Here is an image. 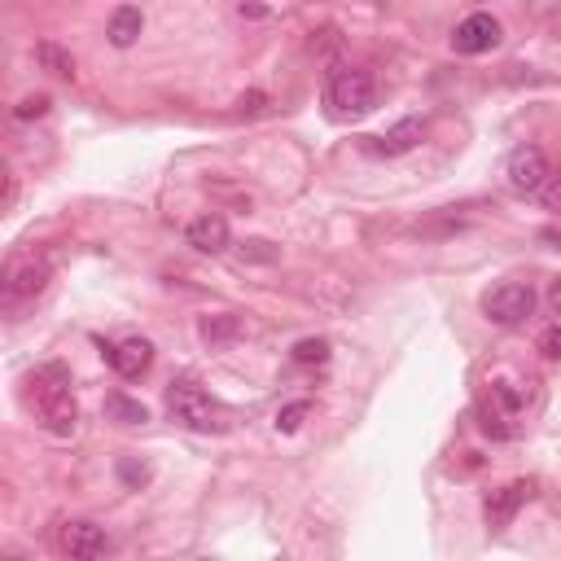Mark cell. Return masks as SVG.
Returning <instances> with one entry per match:
<instances>
[{
	"label": "cell",
	"instance_id": "obj_20",
	"mask_svg": "<svg viewBox=\"0 0 561 561\" xmlns=\"http://www.w3.org/2000/svg\"><path fill=\"white\" fill-rule=\"evenodd\" d=\"M40 114H49V97L44 93H31L14 106V119H40Z\"/></svg>",
	"mask_w": 561,
	"mask_h": 561
},
{
	"label": "cell",
	"instance_id": "obj_14",
	"mask_svg": "<svg viewBox=\"0 0 561 561\" xmlns=\"http://www.w3.org/2000/svg\"><path fill=\"white\" fill-rule=\"evenodd\" d=\"M141 31H145V14L136 5H119L110 14V27H106V36L114 49H132L136 40H141Z\"/></svg>",
	"mask_w": 561,
	"mask_h": 561
},
{
	"label": "cell",
	"instance_id": "obj_24",
	"mask_svg": "<svg viewBox=\"0 0 561 561\" xmlns=\"http://www.w3.org/2000/svg\"><path fill=\"white\" fill-rule=\"evenodd\" d=\"M119 478H123L128 487H141L145 478H150V469H145V465H132V461H119Z\"/></svg>",
	"mask_w": 561,
	"mask_h": 561
},
{
	"label": "cell",
	"instance_id": "obj_12",
	"mask_svg": "<svg viewBox=\"0 0 561 561\" xmlns=\"http://www.w3.org/2000/svg\"><path fill=\"white\" fill-rule=\"evenodd\" d=\"M421 136H426V119H399L386 136H369V141H373L369 150H373V154H386V158H399V154L417 150Z\"/></svg>",
	"mask_w": 561,
	"mask_h": 561
},
{
	"label": "cell",
	"instance_id": "obj_7",
	"mask_svg": "<svg viewBox=\"0 0 561 561\" xmlns=\"http://www.w3.org/2000/svg\"><path fill=\"white\" fill-rule=\"evenodd\" d=\"M548 176H553V167H548V154L540 145H518L509 154V185L518 193H540L548 185Z\"/></svg>",
	"mask_w": 561,
	"mask_h": 561
},
{
	"label": "cell",
	"instance_id": "obj_10",
	"mask_svg": "<svg viewBox=\"0 0 561 561\" xmlns=\"http://www.w3.org/2000/svg\"><path fill=\"white\" fill-rule=\"evenodd\" d=\"M185 242L198 250V255H224L228 242H233V233H228V220L220 211H206L185 228Z\"/></svg>",
	"mask_w": 561,
	"mask_h": 561
},
{
	"label": "cell",
	"instance_id": "obj_21",
	"mask_svg": "<svg viewBox=\"0 0 561 561\" xmlns=\"http://www.w3.org/2000/svg\"><path fill=\"white\" fill-rule=\"evenodd\" d=\"M540 356L561 364V325H553V329H544L540 334Z\"/></svg>",
	"mask_w": 561,
	"mask_h": 561
},
{
	"label": "cell",
	"instance_id": "obj_1",
	"mask_svg": "<svg viewBox=\"0 0 561 561\" xmlns=\"http://www.w3.org/2000/svg\"><path fill=\"white\" fill-rule=\"evenodd\" d=\"M31 386H36V412L44 421V430L49 434H75L79 426V399L71 395V373L62 369V364H44V369L31 377Z\"/></svg>",
	"mask_w": 561,
	"mask_h": 561
},
{
	"label": "cell",
	"instance_id": "obj_16",
	"mask_svg": "<svg viewBox=\"0 0 561 561\" xmlns=\"http://www.w3.org/2000/svg\"><path fill=\"white\" fill-rule=\"evenodd\" d=\"M36 62H40L49 75H57V79H75V57L66 53L62 44H53V40H40V44H36Z\"/></svg>",
	"mask_w": 561,
	"mask_h": 561
},
{
	"label": "cell",
	"instance_id": "obj_9",
	"mask_svg": "<svg viewBox=\"0 0 561 561\" xmlns=\"http://www.w3.org/2000/svg\"><path fill=\"white\" fill-rule=\"evenodd\" d=\"M500 22L491 18V14H469L461 27H456V36H452V49L456 53H465V57H478V53H491L500 44Z\"/></svg>",
	"mask_w": 561,
	"mask_h": 561
},
{
	"label": "cell",
	"instance_id": "obj_8",
	"mask_svg": "<svg viewBox=\"0 0 561 561\" xmlns=\"http://www.w3.org/2000/svg\"><path fill=\"white\" fill-rule=\"evenodd\" d=\"M57 548L66 557H79V561H93V557H106V531L97 522H62L57 526Z\"/></svg>",
	"mask_w": 561,
	"mask_h": 561
},
{
	"label": "cell",
	"instance_id": "obj_13",
	"mask_svg": "<svg viewBox=\"0 0 561 561\" xmlns=\"http://www.w3.org/2000/svg\"><path fill=\"white\" fill-rule=\"evenodd\" d=\"M531 483H509V487H500V491H491L487 496V505H483V513H487V526L491 531H500V526H509L513 518H518V509H522V500L531 496Z\"/></svg>",
	"mask_w": 561,
	"mask_h": 561
},
{
	"label": "cell",
	"instance_id": "obj_26",
	"mask_svg": "<svg viewBox=\"0 0 561 561\" xmlns=\"http://www.w3.org/2000/svg\"><path fill=\"white\" fill-rule=\"evenodd\" d=\"M548 303H553V312H561V281H553V290H548Z\"/></svg>",
	"mask_w": 561,
	"mask_h": 561
},
{
	"label": "cell",
	"instance_id": "obj_5",
	"mask_svg": "<svg viewBox=\"0 0 561 561\" xmlns=\"http://www.w3.org/2000/svg\"><path fill=\"white\" fill-rule=\"evenodd\" d=\"M49 285V263L44 259H9L5 281H0V299H5V312H18L22 303H36Z\"/></svg>",
	"mask_w": 561,
	"mask_h": 561
},
{
	"label": "cell",
	"instance_id": "obj_4",
	"mask_svg": "<svg viewBox=\"0 0 561 561\" xmlns=\"http://www.w3.org/2000/svg\"><path fill=\"white\" fill-rule=\"evenodd\" d=\"M535 312V290L526 281H500L483 294V316L500 329H513L522 325L526 316Z\"/></svg>",
	"mask_w": 561,
	"mask_h": 561
},
{
	"label": "cell",
	"instance_id": "obj_22",
	"mask_svg": "<svg viewBox=\"0 0 561 561\" xmlns=\"http://www.w3.org/2000/svg\"><path fill=\"white\" fill-rule=\"evenodd\" d=\"M237 110H242V114H263V110H268V93L250 88V93H242V101H237Z\"/></svg>",
	"mask_w": 561,
	"mask_h": 561
},
{
	"label": "cell",
	"instance_id": "obj_11",
	"mask_svg": "<svg viewBox=\"0 0 561 561\" xmlns=\"http://www.w3.org/2000/svg\"><path fill=\"white\" fill-rule=\"evenodd\" d=\"M106 360L114 364V373H119V377L136 382V377L150 373V364H154V342H150V338H128V342H119V347H106Z\"/></svg>",
	"mask_w": 561,
	"mask_h": 561
},
{
	"label": "cell",
	"instance_id": "obj_17",
	"mask_svg": "<svg viewBox=\"0 0 561 561\" xmlns=\"http://www.w3.org/2000/svg\"><path fill=\"white\" fill-rule=\"evenodd\" d=\"M106 412L114 421H123V426H145V421H150V412H145V404L141 399H128V395H106Z\"/></svg>",
	"mask_w": 561,
	"mask_h": 561
},
{
	"label": "cell",
	"instance_id": "obj_2",
	"mask_svg": "<svg viewBox=\"0 0 561 561\" xmlns=\"http://www.w3.org/2000/svg\"><path fill=\"white\" fill-rule=\"evenodd\" d=\"M325 106L334 119H356V114H369L377 106V88L369 71H356V66H338L325 84Z\"/></svg>",
	"mask_w": 561,
	"mask_h": 561
},
{
	"label": "cell",
	"instance_id": "obj_25",
	"mask_svg": "<svg viewBox=\"0 0 561 561\" xmlns=\"http://www.w3.org/2000/svg\"><path fill=\"white\" fill-rule=\"evenodd\" d=\"M540 198H544L548 211H557V215H561V176H548V185L540 189Z\"/></svg>",
	"mask_w": 561,
	"mask_h": 561
},
{
	"label": "cell",
	"instance_id": "obj_18",
	"mask_svg": "<svg viewBox=\"0 0 561 561\" xmlns=\"http://www.w3.org/2000/svg\"><path fill=\"white\" fill-rule=\"evenodd\" d=\"M294 360H299V364H325L329 360V338H303V342H294Z\"/></svg>",
	"mask_w": 561,
	"mask_h": 561
},
{
	"label": "cell",
	"instance_id": "obj_6",
	"mask_svg": "<svg viewBox=\"0 0 561 561\" xmlns=\"http://www.w3.org/2000/svg\"><path fill=\"white\" fill-rule=\"evenodd\" d=\"M526 399L513 382H491L487 391V404H483V430L491 434V439H509L513 434V421L522 417Z\"/></svg>",
	"mask_w": 561,
	"mask_h": 561
},
{
	"label": "cell",
	"instance_id": "obj_15",
	"mask_svg": "<svg viewBox=\"0 0 561 561\" xmlns=\"http://www.w3.org/2000/svg\"><path fill=\"white\" fill-rule=\"evenodd\" d=\"M198 338L206 342V347H224V342L242 338V316H233V312H220V316H202V325H198Z\"/></svg>",
	"mask_w": 561,
	"mask_h": 561
},
{
	"label": "cell",
	"instance_id": "obj_19",
	"mask_svg": "<svg viewBox=\"0 0 561 561\" xmlns=\"http://www.w3.org/2000/svg\"><path fill=\"white\" fill-rule=\"evenodd\" d=\"M307 412H312V404H307V399H294V404H285L281 412H277V430L281 434H294L307 421Z\"/></svg>",
	"mask_w": 561,
	"mask_h": 561
},
{
	"label": "cell",
	"instance_id": "obj_3",
	"mask_svg": "<svg viewBox=\"0 0 561 561\" xmlns=\"http://www.w3.org/2000/svg\"><path fill=\"white\" fill-rule=\"evenodd\" d=\"M167 417L176 421V426H185V430H198V434H211V430H224V421H220V408H215V399L202 391V386H193V382H176L167 391Z\"/></svg>",
	"mask_w": 561,
	"mask_h": 561
},
{
	"label": "cell",
	"instance_id": "obj_23",
	"mask_svg": "<svg viewBox=\"0 0 561 561\" xmlns=\"http://www.w3.org/2000/svg\"><path fill=\"white\" fill-rule=\"evenodd\" d=\"M242 255L255 259V263H272V259H277V246H272V242H246Z\"/></svg>",
	"mask_w": 561,
	"mask_h": 561
}]
</instances>
